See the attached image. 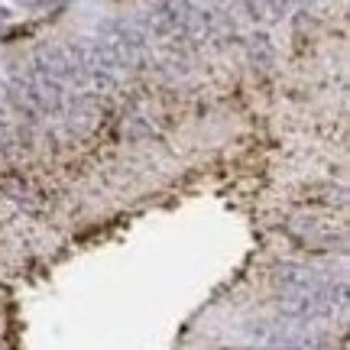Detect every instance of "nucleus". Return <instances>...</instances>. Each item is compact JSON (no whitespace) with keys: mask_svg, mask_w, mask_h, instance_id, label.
<instances>
[{"mask_svg":"<svg viewBox=\"0 0 350 350\" xmlns=\"http://www.w3.org/2000/svg\"><path fill=\"white\" fill-rule=\"evenodd\" d=\"M275 286L279 292H312V288L325 286L314 269L308 266H299V262H286V266H279L275 269Z\"/></svg>","mask_w":350,"mask_h":350,"instance_id":"obj_1","label":"nucleus"}]
</instances>
